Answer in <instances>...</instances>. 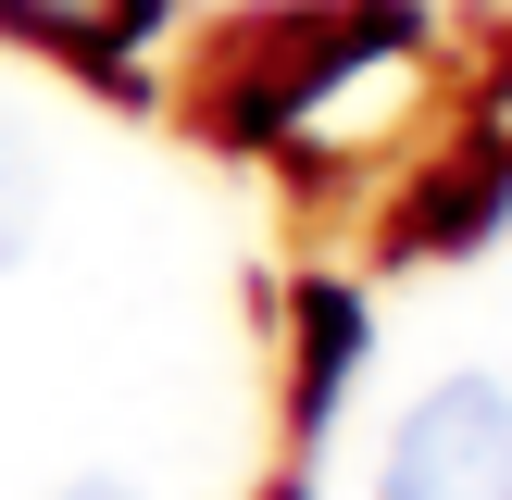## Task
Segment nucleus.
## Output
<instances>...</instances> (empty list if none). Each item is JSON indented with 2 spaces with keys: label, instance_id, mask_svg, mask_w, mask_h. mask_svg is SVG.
I'll use <instances>...</instances> for the list:
<instances>
[{
  "label": "nucleus",
  "instance_id": "7ed1b4c3",
  "mask_svg": "<svg viewBox=\"0 0 512 500\" xmlns=\"http://www.w3.org/2000/svg\"><path fill=\"white\" fill-rule=\"evenodd\" d=\"M0 13L25 25V38H75V50H113V38H138L163 0H0Z\"/></svg>",
  "mask_w": 512,
  "mask_h": 500
},
{
  "label": "nucleus",
  "instance_id": "f257e3e1",
  "mask_svg": "<svg viewBox=\"0 0 512 500\" xmlns=\"http://www.w3.org/2000/svg\"><path fill=\"white\" fill-rule=\"evenodd\" d=\"M375 500H512V388L500 375H438L400 413Z\"/></svg>",
  "mask_w": 512,
  "mask_h": 500
},
{
  "label": "nucleus",
  "instance_id": "20e7f679",
  "mask_svg": "<svg viewBox=\"0 0 512 500\" xmlns=\"http://www.w3.org/2000/svg\"><path fill=\"white\" fill-rule=\"evenodd\" d=\"M63 500H138V488H125V475H75Z\"/></svg>",
  "mask_w": 512,
  "mask_h": 500
},
{
  "label": "nucleus",
  "instance_id": "f03ea898",
  "mask_svg": "<svg viewBox=\"0 0 512 500\" xmlns=\"http://www.w3.org/2000/svg\"><path fill=\"white\" fill-rule=\"evenodd\" d=\"M38 213H50V163H38V138L0 113V275L38 250Z\"/></svg>",
  "mask_w": 512,
  "mask_h": 500
}]
</instances>
